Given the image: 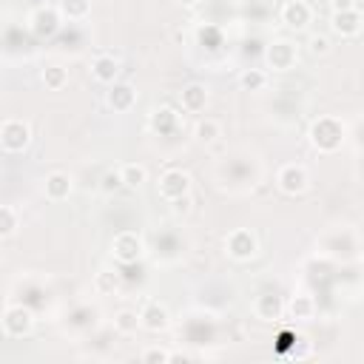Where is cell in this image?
<instances>
[{"label": "cell", "mask_w": 364, "mask_h": 364, "mask_svg": "<svg viewBox=\"0 0 364 364\" xmlns=\"http://www.w3.org/2000/svg\"><path fill=\"white\" fill-rule=\"evenodd\" d=\"M330 28L338 34V37H358L361 28H364V17L358 11V6H350V9H338L333 11V20H330Z\"/></svg>", "instance_id": "8"}, {"label": "cell", "mask_w": 364, "mask_h": 364, "mask_svg": "<svg viewBox=\"0 0 364 364\" xmlns=\"http://www.w3.org/2000/svg\"><path fill=\"white\" fill-rule=\"evenodd\" d=\"M105 102H108L117 114H125V111L134 108V102H136V91H134L128 82H114V85L108 88V94H105Z\"/></svg>", "instance_id": "16"}, {"label": "cell", "mask_w": 364, "mask_h": 364, "mask_svg": "<svg viewBox=\"0 0 364 364\" xmlns=\"http://www.w3.org/2000/svg\"><path fill=\"white\" fill-rule=\"evenodd\" d=\"M139 321H142V330H148V333H162V330L171 327V313H168V307H165L162 301L148 299V301L142 304V310H139Z\"/></svg>", "instance_id": "10"}, {"label": "cell", "mask_w": 364, "mask_h": 364, "mask_svg": "<svg viewBox=\"0 0 364 364\" xmlns=\"http://www.w3.org/2000/svg\"><path fill=\"white\" fill-rule=\"evenodd\" d=\"M310 139H313V145H316L321 154H333V151H338V145L344 142V128H341L338 119L321 117V119L313 125Z\"/></svg>", "instance_id": "2"}, {"label": "cell", "mask_w": 364, "mask_h": 364, "mask_svg": "<svg viewBox=\"0 0 364 364\" xmlns=\"http://www.w3.org/2000/svg\"><path fill=\"white\" fill-rule=\"evenodd\" d=\"M185 193H191V173L182 171V168L162 171V176H159V196L165 202H171V199L185 196Z\"/></svg>", "instance_id": "7"}, {"label": "cell", "mask_w": 364, "mask_h": 364, "mask_svg": "<svg viewBox=\"0 0 364 364\" xmlns=\"http://www.w3.org/2000/svg\"><path fill=\"white\" fill-rule=\"evenodd\" d=\"M60 20H63L60 9H54V6H40V9L31 11L28 28H31L37 37H51V34L60 28Z\"/></svg>", "instance_id": "11"}, {"label": "cell", "mask_w": 364, "mask_h": 364, "mask_svg": "<svg viewBox=\"0 0 364 364\" xmlns=\"http://www.w3.org/2000/svg\"><path fill=\"white\" fill-rule=\"evenodd\" d=\"M119 173H122V185L128 191H136L148 182V168L142 162H125V165H119Z\"/></svg>", "instance_id": "18"}, {"label": "cell", "mask_w": 364, "mask_h": 364, "mask_svg": "<svg viewBox=\"0 0 364 364\" xmlns=\"http://www.w3.org/2000/svg\"><path fill=\"white\" fill-rule=\"evenodd\" d=\"M239 85H242L245 91H262V88L267 85V74H264L262 68H245V71L239 74Z\"/></svg>", "instance_id": "25"}, {"label": "cell", "mask_w": 364, "mask_h": 364, "mask_svg": "<svg viewBox=\"0 0 364 364\" xmlns=\"http://www.w3.org/2000/svg\"><path fill=\"white\" fill-rule=\"evenodd\" d=\"M139 361L142 364H171V353L165 347H159V344H151V347L142 350Z\"/></svg>", "instance_id": "27"}, {"label": "cell", "mask_w": 364, "mask_h": 364, "mask_svg": "<svg viewBox=\"0 0 364 364\" xmlns=\"http://www.w3.org/2000/svg\"><path fill=\"white\" fill-rule=\"evenodd\" d=\"M253 313H256V318H262V321H279L282 318V313H284V301H282V296H276V293H262V296H256V301H253Z\"/></svg>", "instance_id": "15"}, {"label": "cell", "mask_w": 364, "mask_h": 364, "mask_svg": "<svg viewBox=\"0 0 364 364\" xmlns=\"http://www.w3.org/2000/svg\"><path fill=\"white\" fill-rule=\"evenodd\" d=\"M193 136H196V142H199V145H213V142L222 136V125H219L216 119L205 117V119H199V122H196Z\"/></svg>", "instance_id": "19"}, {"label": "cell", "mask_w": 364, "mask_h": 364, "mask_svg": "<svg viewBox=\"0 0 364 364\" xmlns=\"http://www.w3.org/2000/svg\"><path fill=\"white\" fill-rule=\"evenodd\" d=\"M279 17H282V23H284L287 28L301 31V28H307V23L313 20V9H310V3H304V0H287V3L282 6Z\"/></svg>", "instance_id": "12"}, {"label": "cell", "mask_w": 364, "mask_h": 364, "mask_svg": "<svg viewBox=\"0 0 364 364\" xmlns=\"http://www.w3.org/2000/svg\"><path fill=\"white\" fill-rule=\"evenodd\" d=\"M168 205H171L173 216H188V213H191V205H193V199H191V193H185V196H176V199H171Z\"/></svg>", "instance_id": "30"}, {"label": "cell", "mask_w": 364, "mask_h": 364, "mask_svg": "<svg viewBox=\"0 0 364 364\" xmlns=\"http://www.w3.org/2000/svg\"><path fill=\"white\" fill-rule=\"evenodd\" d=\"M71 191H74V182H71V176L65 171H51L43 179V193H46L48 202H63V199L71 196Z\"/></svg>", "instance_id": "13"}, {"label": "cell", "mask_w": 364, "mask_h": 364, "mask_svg": "<svg viewBox=\"0 0 364 364\" xmlns=\"http://www.w3.org/2000/svg\"><path fill=\"white\" fill-rule=\"evenodd\" d=\"M142 327V321H139V313L136 310H117L114 313V330L117 333H122V336H134L136 330Z\"/></svg>", "instance_id": "20"}, {"label": "cell", "mask_w": 364, "mask_h": 364, "mask_svg": "<svg viewBox=\"0 0 364 364\" xmlns=\"http://www.w3.org/2000/svg\"><path fill=\"white\" fill-rule=\"evenodd\" d=\"M117 74H119V60L114 54H97L91 60V77L102 85H114L117 82Z\"/></svg>", "instance_id": "14"}, {"label": "cell", "mask_w": 364, "mask_h": 364, "mask_svg": "<svg viewBox=\"0 0 364 364\" xmlns=\"http://www.w3.org/2000/svg\"><path fill=\"white\" fill-rule=\"evenodd\" d=\"M0 145L6 154H23L31 145V125L26 119H3L0 125Z\"/></svg>", "instance_id": "1"}, {"label": "cell", "mask_w": 364, "mask_h": 364, "mask_svg": "<svg viewBox=\"0 0 364 364\" xmlns=\"http://www.w3.org/2000/svg\"><path fill=\"white\" fill-rule=\"evenodd\" d=\"M119 188H125L119 168H117V171H108V173L102 176V191H105V193H114V191H119Z\"/></svg>", "instance_id": "29"}, {"label": "cell", "mask_w": 364, "mask_h": 364, "mask_svg": "<svg viewBox=\"0 0 364 364\" xmlns=\"http://www.w3.org/2000/svg\"><path fill=\"white\" fill-rule=\"evenodd\" d=\"M179 100H182V108H185L188 114H199V111H205V105H208V88H205L202 82H188V85L179 91Z\"/></svg>", "instance_id": "17"}, {"label": "cell", "mask_w": 364, "mask_h": 364, "mask_svg": "<svg viewBox=\"0 0 364 364\" xmlns=\"http://www.w3.org/2000/svg\"><path fill=\"white\" fill-rule=\"evenodd\" d=\"M287 307H290V316L299 318V321H310L316 316V301H313V296H304V293L293 296Z\"/></svg>", "instance_id": "21"}, {"label": "cell", "mask_w": 364, "mask_h": 364, "mask_svg": "<svg viewBox=\"0 0 364 364\" xmlns=\"http://www.w3.org/2000/svg\"><path fill=\"white\" fill-rule=\"evenodd\" d=\"M264 57H267V65L273 71H290L299 63V48L290 40H276V43L267 46V54Z\"/></svg>", "instance_id": "9"}, {"label": "cell", "mask_w": 364, "mask_h": 364, "mask_svg": "<svg viewBox=\"0 0 364 364\" xmlns=\"http://www.w3.org/2000/svg\"><path fill=\"white\" fill-rule=\"evenodd\" d=\"M307 48H310V54H313V57H327V54L333 51L330 37H324V34H313V37H310V43H307Z\"/></svg>", "instance_id": "28"}, {"label": "cell", "mask_w": 364, "mask_h": 364, "mask_svg": "<svg viewBox=\"0 0 364 364\" xmlns=\"http://www.w3.org/2000/svg\"><path fill=\"white\" fill-rule=\"evenodd\" d=\"M94 290H97L100 296L117 293V290H119V276H117L114 270H100V273L94 276Z\"/></svg>", "instance_id": "26"}, {"label": "cell", "mask_w": 364, "mask_h": 364, "mask_svg": "<svg viewBox=\"0 0 364 364\" xmlns=\"http://www.w3.org/2000/svg\"><path fill=\"white\" fill-rule=\"evenodd\" d=\"M34 327V313L26 304H6L3 310V333L9 338H23Z\"/></svg>", "instance_id": "5"}, {"label": "cell", "mask_w": 364, "mask_h": 364, "mask_svg": "<svg viewBox=\"0 0 364 364\" xmlns=\"http://www.w3.org/2000/svg\"><path fill=\"white\" fill-rule=\"evenodd\" d=\"M276 185H279L282 193L296 196V193H304V191H307V185H310V173H307L304 165H299V162H287V165L279 168V173H276Z\"/></svg>", "instance_id": "6"}, {"label": "cell", "mask_w": 364, "mask_h": 364, "mask_svg": "<svg viewBox=\"0 0 364 364\" xmlns=\"http://www.w3.org/2000/svg\"><path fill=\"white\" fill-rule=\"evenodd\" d=\"M43 85L48 88V91H60L65 82H68V71L63 68V65H57V63H51V65H46L43 68Z\"/></svg>", "instance_id": "24"}, {"label": "cell", "mask_w": 364, "mask_h": 364, "mask_svg": "<svg viewBox=\"0 0 364 364\" xmlns=\"http://www.w3.org/2000/svg\"><path fill=\"white\" fill-rule=\"evenodd\" d=\"M60 14L65 17V20H85L88 14H91V0H60Z\"/></svg>", "instance_id": "22"}, {"label": "cell", "mask_w": 364, "mask_h": 364, "mask_svg": "<svg viewBox=\"0 0 364 364\" xmlns=\"http://www.w3.org/2000/svg\"><path fill=\"white\" fill-rule=\"evenodd\" d=\"M225 250H228V256L236 259V262H250V259L259 253V239H256L253 230L236 228V230H230V233L225 236Z\"/></svg>", "instance_id": "3"}, {"label": "cell", "mask_w": 364, "mask_h": 364, "mask_svg": "<svg viewBox=\"0 0 364 364\" xmlns=\"http://www.w3.org/2000/svg\"><path fill=\"white\" fill-rule=\"evenodd\" d=\"M20 228V213L14 205H0V236L3 239H11Z\"/></svg>", "instance_id": "23"}, {"label": "cell", "mask_w": 364, "mask_h": 364, "mask_svg": "<svg viewBox=\"0 0 364 364\" xmlns=\"http://www.w3.org/2000/svg\"><path fill=\"white\" fill-rule=\"evenodd\" d=\"M176 3H182V6H196L199 0H176Z\"/></svg>", "instance_id": "31"}, {"label": "cell", "mask_w": 364, "mask_h": 364, "mask_svg": "<svg viewBox=\"0 0 364 364\" xmlns=\"http://www.w3.org/2000/svg\"><path fill=\"white\" fill-rule=\"evenodd\" d=\"M142 253H145V242H142V236L136 230H122L111 242V256L119 264H134V262L142 259Z\"/></svg>", "instance_id": "4"}]
</instances>
